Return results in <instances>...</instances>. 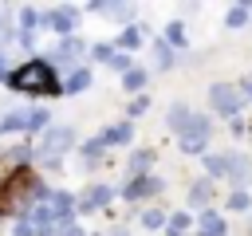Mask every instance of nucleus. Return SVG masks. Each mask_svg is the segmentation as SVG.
Wrapping results in <instances>:
<instances>
[{"instance_id":"f257e3e1","label":"nucleus","mask_w":252,"mask_h":236,"mask_svg":"<svg viewBox=\"0 0 252 236\" xmlns=\"http://www.w3.org/2000/svg\"><path fill=\"white\" fill-rule=\"evenodd\" d=\"M8 83L20 94H59V79H55L47 59H28L24 67H16L8 75Z\"/></svg>"},{"instance_id":"f03ea898","label":"nucleus","mask_w":252,"mask_h":236,"mask_svg":"<svg viewBox=\"0 0 252 236\" xmlns=\"http://www.w3.org/2000/svg\"><path fill=\"white\" fill-rule=\"evenodd\" d=\"M75 146V130L71 126H47L43 142L35 146V161H43L47 169H59V153H67Z\"/></svg>"},{"instance_id":"7ed1b4c3","label":"nucleus","mask_w":252,"mask_h":236,"mask_svg":"<svg viewBox=\"0 0 252 236\" xmlns=\"http://www.w3.org/2000/svg\"><path fill=\"white\" fill-rule=\"evenodd\" d=\"M12 130H47V110L43 106H24V110H8L0 114V134H12Z\"/></svg>"},{"instance_id":"20e7f679","label":"nucleus","mask_w":252,"mask_h":236,"mask_svg":"<svg viewBox=\"0 0 252 236\" xmlns=\"http://www.w3.org/2000/svg\"><path fill=\"white\" fill-rule=\"evenodd\" d=\"M240 90L232 87V83H213L209 87V106L217 110V114H224V118H236L240 114Z\"/></svg>"},{"instance_id":"39448f33","label":"nucleus","mask_w":252,"mask_h":236,"mask_svg":"<svg viewBox=\"0 0 252 236\" xmlns=\"http://www.w3.org/2000/svg\"><path fill=\"white\" fill-rule=\"evenodd\" d=\"M83 51H87V47H83L75 35H67V39H59V47L47 55V63H51V71H55V67H63V71L71 67V71H75V63H79V55H83Z\"/></svg>"},{"instance_id":"423d86ee","label":"nucleus","mask_w":252,"mask_h":236,"mask_svg":"<svg viewBox=\"0 0 252 236\" xmlns=\"http://www.w3.org/2000/svg\"><path fill=\"white\" fill-rule=\"evenodd\" d=\"M158 193H161V177H154V173L130 177V181L122 185V197H126V201H142V197H158Z\"/></svg>"},{"instance_id":"0eeeda50","label":"nucleus","mask_w":252,"mask_h":236,"mask_svg":"<svg viewBox=\"0 0 252 236\" xmlns=\"http://www.w3.org/2000/svg\"><path fill=\"white\" fill-rule=\"evenodd\" d=\"M224 177L244 193V185H252V157L248 153H228V173Z\"/></svg>"},{"instance_id":"6e6552de","label":"nucleus","mask_w":252,"mask_h":236,"mask_svg":"<svg viewBox=\"0 0 252 236\" xmlns=\"http://www.w3.org/2000/svg\"><path fill=\"white\" fill-rule=\"evenodd\" d=\"M75 16H79V8H75V4L51 8V12H47V28H51V31H59V35L67 39V35L75 31Z\"/></svg>"},{"instance_id":"1a4fd4ad","label":"nucleus","mask_w":252,"mask_h":236,"mask_svg":"<svg viewBox=\"0 0 252 236\" xmlns=\"http://www.w3.org/2000/svg\"><path fill=\"white\" fill-rule=\"evenodd\" d=\"M193 114H197V110H189L185 102H173V106H169V114H165V122H169V130H173V134L181 138V134L189 130V122H193Z\"/></svg>"},{"instance_id":"9d476101","label":"nucleus","mask_w":252,"mask_h":236,"mask_svg":"<svg viewBox=\"0 0 252 236\" xmlns=\"http://www.w3.org/2000/svg\"><path fill=\"white\" fill-rule=\"evenodd\" d=\"M110 197H114V193H110L106 185H91V189L83 193L79 208H83V212H91V208H106V205H110Z\"/></svg>"},{"instance_id":"9b49d317","label":"nucleus","mask_w":252,"mask_h":236,"mask_svg":"<svg viewBox=\"0 0 252 236\" xmlns=\"http://www.w3.org/2000/svg\"><path fill=\"white\" fill-rule=\"evenodd\" d=\"M185 201H189V208H205V205L213 201V181H209V177L193 181V185H189V193H185Z\"/></svg>"},{"instance_id":"f8f14e48","label":"nucleus","mask_w":252,"mask_h":236,"mask_svg":"<svg viewBox=\"0 0 252 236\" xmlns=\"http://www.w3.org/2000/svg\"><path fill=\"white\" fill-rule=\"evenodd\" d=\"M130 134H134V126L130 122H118V126H110V130L98 134V146H122V142H130Z\"/></svg>"},{"instance_id":"ddd939ff","label":"nucleus","mask_w":252,"mask_h":236,"mask_svg":"<svg viewBox=\"0 0 252 236\" xmlns=\"http://www.w3.org/2000/svg\"><path fill=\"white\" fill-rule=\"evenodd\" d=\"M150 165H154V149H138V153H130L126 173H130V177H146V173H150Z\"/></svg>"},{"instance_id":"4468645a","label":"nucleus","mask_w":252,"mask_h":236,"mask_svg":"<svg viewBox=\"0 0 252 236\" xmlns=\"http://www.w3.org/2000/svg\"><path fill=\"white\" fill-rule=\"evenodd\" d=\"M91 87V75L83 71V67H75L67 79H63V87H59V94H79V90H87Z\"/></svg>"},{"instance_id":"2eb2a0df","label":"nucleus","mask_w":252,"mask_h":236,"mask_svg":"<svg viewBox=\"0 0 252 236\" xmlns=\"http://www.w3.org/2000/svg\"><path fill=\"white\" fill-rule=\"evenodd\" d=\"M224 232H228L224 216H217V212H201V236H224Z\"/></svg>"},{"instance_id":"dca6fc26","label":"nucleus","mask_w":252,"mask_h":236,"mask_svg":"<svg viewBox=\"0 0 252 236\" xmlns=\"http://www.w3.org/2000/svg\"><path fill=\"white\" fill-rule=\"evenodd\" d=\"M154 63H158V71H169L177 59H173V47L165 43V39H154Z\"/></svg>"},{"instance_id":"f3484780","label":"nucleus","mask_w":252,"mask_h":236,"mask_svg":"<svg viewBox=\"0 0 252 236\" xmlns=\"http://www.w3.org/2000/svg\"><path fill=\"white\" fill-rule=\"evenodd\" d=\"M205 169H209V177H224L228 173V153H205Z\"/></svg>"},{"instance_id":"a211bd4d","label":"nucleus","mask_w":252,"mask_h":236,"mask_svg":"<svg viewBox=\"0 0 252 236\" xmlns=\"http://www.w3.org/2000/svg\"><path fill=\"white\" fill-rule=\"evenodd\" d=\"M248 16H252V4H232L228 8V28H244Z\"/></svg>"},{"instance_id":"6ab92c4d","label":"nucleus","mask_w":252,"mask_h":236,"mask_svg":"<svg viewBox=\"0 0 252 236\" xmlns=\"http://www.w3.org/2000/svg\"><path fill=\"white\" fill-rule=\"evenodd\" d=\"M165 220H169V212H161V208H146V212H142V224H146L150 232L165 228Z\"/></svg>"},{"instance_id":"aec40b11","label":"nucleus","mask_w":252,"mask_h":236,"mask_svg":"<svg viewBox=\"0 0 252 236\" xmlns=\"http://www.w3.org/2000/svg\"><path fill=\"white\" fill-rule=\"evenodd\" d=\"M122 87H126V90H142V87H146V71H142V67H130V71L122 75Z\"/></svg>"},{"instance_id":"412c9836","label":"nucleus","mask_w":252,"mask_h":236,"mask_svg":"<svg viewBox=\"0 0 252 236\" xmlns=\"http://www.w3.org/2000/svg\"><path fill=\"white\" fill-rule=\"evenodd\" d=\"M177 142H181V153H189V157H201L209 146V138H177Z\"/></svg>"},{"instance_id":"4be33fe9","label":"nucleus","mask_w":252,"mask_h":236,"mask_svg":"<svg viewBox=\"0 0 252 236\" xmlns=\"http://www.w3.org/2000/svg\"><path fill=\"white\" fill-rule=\"evenodd\" d=\"M185 228H189V216L185 212H173L165 220V236H185Z\"/></svg>"},{"instance_id":"5701e85b","label":"nucleus","mask_w":252,"mask_h":236,"mask_svg":"<svg viewBox=\"0 0 252 236\" xmlns=\"http://www.w3.org/2000/svg\"><path fill=\"white\" fill-rule=\"evenodd\" d=\"M165 43H169V47H181V43H185V24H181V20H173V24L165 28Z\"/></svg>"},{"instance_id":"b1692460","label":"nucleus","mask_w":252,"mask_h":236,"mask_svg":"<svg viewBox=\"0 0 252 236\" xmlns=\"http://www.w3.org/2000/svg\"><path fill=\"white\" fill-rule=\"evenodd\" d=\"M138 43H142V31H138V28H122V35H118V47H126V55H130Z\"/></svg>"},{"instance_id":"393cba45","label":"nucleus","mask_w":252,"mask_h":236,"mask_svg":"<svg viewBox=\"0 0 252 236\" xmlns=\"http://www.w3.org/2000/svg\"><path fill=\"white\" fill-rule=\"evenodd\" d=\"M98 157H102V146H98V138H91V142H83V161H87V165H94Z\"/></svg>"},{"instance_id":"a878e982","label":"nucleus","mask_w":252,"mask_h":236,"mask_svg":"<svg viewBox=\"0 0 252 236\" xmlns=\"http://www.w3.org/2000/svg\"><path fill=\"white\" fill-rule=\"evenodd\" d=\"M106 63H110V67H114V71H122V75H126V71H130V67H134V59H130V55H126V51H114V55H110V59H106Z\"/></svg>"},{"instance_id":"bb28decb","label":"nucleus","mask_w":252,"mask_h":236,"mask_svg":"<svg viewBox=\"0 0 252 236\" xmlns=\"http://www.w3.org/2000/svg\"><path fill=\"white\" fill-rule=\"evenodd\" d=\"M228 208H248V193H240V189H236V193L228 197Z\"/></svg>"},{"instance_id":"cd10ccee","label":"nucleus","mask_w":252,"mask_h":236,"mask_svg":"<svg viewBox=\"0 0 252 236\" xmlns=\"http://www.w3.org/2000/svg\"><path fill=\"white\" fill-rule=\"evenodd\" d=\"M110 55H114L110 43H94V59H110Z\"/></svg>"},{"instance_id":"c85d7f7f","label":"nucleus","mask_w":252,"mask_h":236,"mask_svg":"<svg viewBox=\"0 0 252 236\" xmlns=\"http://www.w3.org/2000/svg\"><path fill=\"white\" fill-rule=\"evenodd\" d=\"M55 236H87V232H83V228H79V224H67V228H59V232H55Z\"/></svg>"},{"instance_id":"c756f323","label":"nucleus","mask_w":252,"mask_h":236,"mask_svg":"<svg viewBox=\"0 0 252 236\" xmlns=\"http://www.w3.org/2000/svg\"><path fill=\"white\" fill-rule=\"evenodd\" d=\"M16 236H35V228H32L28 220H20V224H16Z\"/></svg>"},{"instance_id":"7c9ffc66","label":"nucleus","mask_w":252,"mask_h":236,"mask_svg":"<svg viewBox=\"0 0 252 236\" xmlns=\"http://www.w3.org/2000/svg\"><path fill=\"white\" fill-rule=\"evenodd\" d=\"M236 90H240V98H248V102H252V79H244Z\"/></svg>"},{"instance_id":"2f4dec72","label":"nucleus","mask_w":252,"mask_h":236,"mask_svg":"<svg viewBox=\"0 0 252 236\" xmlns=\"http://www.w3.org/2000/svg\"><path fill=\"white\" fill-rule=\"evenodd\" d=\"M106 236H130V228H126V224H114V228H110Z\"/></svg>"},{"instance_id":"473e14b6","label":"nucleus","mask_w":252,"mask_h":236,"mask_svg":"<svg viewBox=\"0 0 252 236\" xmlns=\"http://www.w3.org/2000/svg\"><path fill=\"white\" fill-rule=\"evenodd\" d=\"M4 75H8V55L0 51V79H4Z\"/></svg>"},{"instance_id":"72a5a7b5","label":"nucleus","mask_w":252,"mask_h":236,"mask_svg":"<svg viewBox=\"0 0 252 236\" xmlns=\"http://www.w3.org/2000/svg\"><path fill=\"white\" fill-rule=\"evenodd\" d=\"M244 232H248V236H252V212H248V220H244Z\"/></svg>"}]
</instances>
